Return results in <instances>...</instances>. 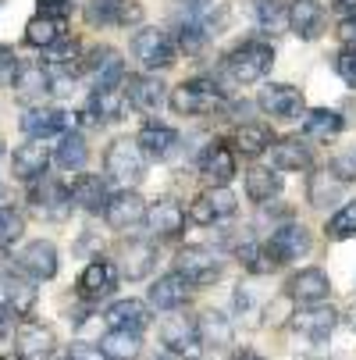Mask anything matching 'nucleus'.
<instances>
[{
  "label": "nucleus",
  "mask_w": 356,
  "mask_h": 360,
  "mask_svg": "<svg viewBox=\"0 0 356 360\" xmlns=\"http://www.w3.org/2000/svg\"><path fill=\"white\" fill-rule=\"evenodd\" d=\"M22 232H25V218L15 207H8V203H4V189H0V250L15 246L22 239Z\"/></svg>",
  "instance_id": "nucleus-42"
},
{
  "label": "nucleus",
  "mask_w": 356,
  "mask_h": 360,
  "mask_svg": "<svg viewBox=\"0 0 356 360\" xmlns=\"http://www.w3.org/2000/svg\"><path fill=\"white\" fill-rule=\"evenodd\" d=\"M96 346H100V353H104L107 360H136L139 349H143L139 332H118V328H111Z\"/></svg>",
  "instance_id": "nucleus-35"
},
{
  "label": "nucleus",
  "mask_w": 356,
  "mask_h": 360,
  "mask_svg": "<svg viewBox=\"0 0 356 360\" xmlns=\"http://www.w3.org/2000/svg\"><path fill=\"white\" fill-rule=\"evenodd\" d=\"M58 349L54 328H46L43 321H22L15 332V356L18 360H50Z\"/></svg>",
  "instance_id": "nucleus-10"
},
{
  "label": "nucleus",
  "mask_w": 356,
  "mask_h": 360,
  "mask_svg": "<svg viewBox=\"0 0 356 360\" xmlns=\"http://www.w3.org/2000/svg\"><path fill=\"white\" fill-rule=\"evenodd\" d=\"M257 104L264 115L271 118H282V122H296L303 115V108H307V100H303V93L289 82H268L257 96Z\"/></svg>",
  "instance_id": "nucleus-8"
},
{
  "label": "nucleus",
  "mask_w": 356,
  "mask_h": 360,
  "mask_svg": "<svg viewBox=\"0 0 356 360\" xmlns=\"http://www.w3.org/2000/svg\"><path fill=\"white\" fill-rule=\"evenodd\" d=\"M15 268L22 275H29L32 282H43V278H54L58 275V250L50 239H32L18 250L15 257Z\"/></svg>",
  "instance_id": "nucleus-9"
},
{
  "label": "nucleus",
  "mask_w": 356,
  "mask_h": 360,
  "mask_svg": "<svg viewBox=\"0 0 356 360\" xmlns=\"http://www.w3.org/2000/svg\"><path fill=\"white\" fill-rule=\"evenodd\" d=\"M104 321L111 328H118V332H143L150 325V307L143 300H114L107 307Z\"/></svg>",
  "instance_id": "nucleus-23"
},
{
  "label": "nucleus",
  "mask_w": 356,
  "mask_h": 360,
  "mask_svg": "<svg viewBox=\"0 0 356 360\" xmlns=\"http://www.w3.org/2000/svg\"><path fill=\"white\" fill-rule=\"evenodd\" d=\"M15 72H18V58H15V50H11V46H0V79H4V75H11V79H15Z\"/></svg>",
  "instance_id": "nucleus-51"
},
{
  "label": "nucleus",
  "mask_w": 356,
  "mask_h": 360,
  "mask_svg": "<svg viewBox=\"0 0 356 360\" xmlns=\"http://www.w3.org/2000/svg\"><path fill=\"white\" fill-rule=\"evenodd\" d=\"M118 289V268L111 261H89L86 271L79 275V296L86 303H100V300H107L111 292Z\"/></svg>",
  "instance_id": "nucleus-13"
},
{
  "label": "nucleus",
  "mask_w": 356,
  "mask_h": 360,
  "mask_svg": "<svg viewBox=\"0 0 356 360\" xmlns=\"http://www.w3.org/2000/svg\"><path fill=\"white\" fill-rule=\"evenodd\" d=\"M349 236H356V200H349L345 207L328 221V239H349Z\"/></svg>",
  "instance_id": "nucleus-43"
},
{
  "label": "nucleus",
  "mask_w": 356,
  "mask_h": 360,
  "mask_svg": "<svg viewBox=\"0 0 356 360\" xmlns=\"http://www.w3.org/2000/svg\"><path fill=\"white\" fill-rule=\"evenodd\" d=\"M349 325H352V328H356V300H352V303H349Z\"/></svg>",
  "instance_id": "nucleus-56"
},
{
  "label": "nucleus",
  "mask_w": 356,
  "mask_h": 360,
  "mask_svg": "<svg viewBox=\"0 0 356 360\" xmlns=\"http://www.w3.org/2000/svg\"><path fill=\"white\" fill-rule=\"evenodd\" d=\"M136 143H139V150L146 153V158L164 161L168 153L178 146V132H175V129H168V125H157V122H146V125L139 129Z\"/></svg>",
  "instance_id": "nucleus-29"
},
{
  "label": "nucleus",
  "mask_w": 356,
  "mask_h": 360,
  "mask_svg": "<svg viewBox=\"0 0 356 360\" xmlns=\"http://www.w3.org/2000/svg\"><path fill=\"white\" fill-rule=\"evenodd\" d=\"M46 165H50V146H43V139L22 143L11 158V172L18 182H39L46 175Z\"/></svg>",
  "instance_id": "nucleus-19"
},
{
  "label": "nucleus",
  "mask_w": 356,
  "mask_h": 360,
  "mask_svg": "<svg viewBox=\"0 0 356 360\" xmlns=\"http://www.w3.org/2000/svg\"><path fill=\"white\" fill-rule=\"evenodd\" d=\"M335 72L345 86H356V50L352 46H345V50L335 54Z\"/></svg>",
  "instance_id": "nucleus-46"
},
{
  "label": "nucleus",
  "mask_w": 356,
  "mask_h": 360,
  "mask_svg": "<svg viewBox=\"0 0 356 360\" xmlns=\"http://www.w3.org/2000/svg\"><path fill=\"white\" fill-rule=\"evenodd\" d=\"M161 342L168 346V353L185 356V360H199V353H203V342H199L196 321H189V318H182V314L161 321Z\"/></svg>",
  "instance_id": "nucleus-11"
},
{
  "label": "nucleus",
  "mask_w": 356,
  "mask_h": 360,
  "mask_svg": "<svg viewBox=\"0 0 356 360\" xmlns=\"http://www.w3.org/2000/svg\"><path fill=\"white\" fill-rule=\"evenodd\" d=\"M235 153H242V158H261L264 150L275 146V132L264 125V122H249V125H239L235 129Z\"/></svg>",
  "instance_id": "nucleus-31"
},
{
  "label": "nucleus",
  "mask_w": 356,
  "mask_h": 360,
  "mask_svg": "<svg viewBox=\"0 0 356 360\" xmlns=\"http://www.w3.org/2000/svg\"><path fill=\"white\" fill-rule=\"evenodd\" d=\"M338 39H342L345 46H352V50H356V15H349V18H342V22H338Z\"/></svg>",
  "instance_id": "nucleus-52"
},
{
  "label": "nucleus",
  "mask_w": 356,
  "mask_h": 360,
  "mask_svg": "<svg viewBox=\"0 0 356 360\" xmlns=\"http://www.w3.org/2000/svg\"><path fill=\"white\" fill-rule=\"evenodd\" d=\"M0 360H4V356H0Z\"/></svg>",
  "instance_id": "nucleus-58"
},
{
  "label": "nucleus",
  "mask_w": 356,
  "mask_h": 360,
  "mask_svg": "<svg viewBox=\"0 0 356 360\" xmlns=\"http://www.w3.org/2000/svg\"><path fill=\"white\" fill-rule=\"evenodd\" d=\"M207 39H211V32L203 29V25H196V22H182V36H178V46L185 50V54H199V50L207 46Z\"/></svg>",
  "instance_id": "nucleus-44"
},
{
  "label": "nucleus",
  "mask_w": 356,
  "mask_h": 360,
  "mask_svg": "<svg viewBox=\"0 0 356 360\" xmlns=\"http://www.w3.org/2000/svg\"><path fill=\"white\" fill-rule=\"evenodd\" d=\"M146 225L161 239H175L185 229V211L178 207V203H171V200H161V203H154V207L146 211Z\"/></svg>",
  "instance_id": "nucleus-27"
},
{
  "label": "nucleus",
  "mask_w": 356,
  "mask_h": 360,
  "mask_svg": "<svg viewBox=\"0 0 356 360\" xmlns=\"http://www.w3.org/2000/svg\"><path fill=\"white\" fill-rule=\"evenodd\" d=\"M335 8L345 11V15H356V0H335Z\"/></svg>",
  "instance_id": "nucleus-54"
},
{
  "label": "nucleus",
  "mask_w": 356,
  "mask_h": 360,
  "mask_svg": "<svg viewBox=\"0 0 356 360\" xmlns=\"http://www.w3.org/2000/svg\"><path fill=\"white\" fill-rule=\"evenodd\" d=\"M54 158H58V165H61L65 172H82L86 161H89V146H86V139H82L79 132H68V136H61Z\"/></svg>",
  "instance_id": "nucleus-38"
},
{
  "label": "nucleus",
  "mask_w": 356,
  "mask_h": 360,
  "mask_svg": "<svg viewBox=\"0 0 356 360\" xmlns=\"http://www.w3.org/2000/svg\"><path fill=\"white\" fill-rule=\"evenodd\" d=\"M321 25H324V11H321L317 0H296V4L289 8V29L299 39H317Z\"/></svg>",
  "instance_id": "nucleus-28"
},
{
  "label": "nucleus",
  "mask_w": 356,
  "mask_h": 360,
  "mask_svg": "<svg viewBox=\"0 0 356 360\" xmlns=\"http://www.w3.org/2000/svg\"><path fill=\"white\" fill-rule=\"evenodd\" d=\"M82 68L93 75V89H111V86H121L125 79V61L114 46H96Z\"/></svg>",
  "instance_id": "nucleus-18"
},
{
  "label": "nucleus",
  "mask_w": 356,
  "mask_h": 360,
  "mask_svg": "<svg viewBox=\"0 0 356 360\" xmlns=\"http://www.w3.org/2000/svg\"><path fill=\"white\" fill-rule=\"evenodd\" d=\"M289 296L296 300V303H303V307H321L324 300H328V292H331V278L321 271V268H303V271H296L292 278H289Z\"/></svg>",
  "instance_id": "nucleus-17"
},
{
  "label": "nucleus",
  "mask_w": 356,
  "mask_h": 360,
  "mask_svg": "<svg viewBox=\"0 0 356 360\" xmlns=\"http://www.w3.org/2000/svg\"><path fill=\"white\" fill-rule=\"evenodd\" d=\"M104 172L111 182L128 189V186L143 182V175H146V153L139 150L136 139H114L104 153Z\"/></svg>",
  "instance_id": "nucleus-2"
},
{
  "label": "nucleus",
  "mask_w": 356,
  "mask_h": 360,
  "mask_svg": "<svg viewBox=\"0 0 356 360\" xmlns=\"http://www.w3.org/2000/svg\"><path fill=\"white\" fill-rule=\"evenodd\" d=\"M228 104L225 93L211 79H189L171 89V108L175 115H214Z\"/></svg>",
  "instance_id": "nucleus-3"
},
{
  "label": "nucleus",
  "mask_w": 356,
  "mask_h": 360,
  "mask_svg": "<svg viewBox=\"0 0 356 360\" xmlns=\"http://www.w3.org/2000/svg\"><path fill=\"white\" fill-rule=\"evenodd\" d=\"M125 93H128V104L143 115H157L164 108V100H168L164 82L157 75H132L125 82Z\"/></svg>",
  "instance_id": "nucleus-21"
},
{
  "label": "nucleus",
  "mask_w": 356,
  "mask_h": 360,
  "mask_svg": "<svg viewBox=\"0 0 356 360\" xmlns=\"http://www.w3.org/2000/svg\"><path fill=\"white\" fill-rule=\"evenodd\" d=\"M203 196H207V203L214 207V218H232L235 207H239V200H235V193H232L228 186H221V189H207Z\"/></svg>",
  "instance_id": "nucleus-45"
},
{
  "label": "nucleus",
  "mask_w": 356,
  "mask_h": 360,
  "mask_svg": "<svg viewBox=\"0 0 356 360\" xmlns=\"http://www.w3.org/2000/svg\"><path fill=\"white\" fill-rule=\"evenodd\" d=\"M143 18L139 0H89L86 22L89 25H136Z\"/></svg>",
  "instance_id": "nucleus-14"
},
{
  "label": "nucleus",
  "mask_w": 356,
  "mask_h": 360,
  "mask_svg": "<svg viewBox=\"0 0 356 360\" xmlns=\"http://www.w3.org/2000/svg\"><path fill=\"white\" fill-rule=\"evenodd\" d=\"M271 158H275V168H282V172H307V168H310V161H314V158H310L307 139H299V136L275 139Z\"/></svg>",
  "instance_id": "nucleus-26"
},
{
  "label": "nucleus",
  "mask_w": 356,
  "mask_h": 360,
  "mask_svg": "<svg viewBox=\"0 0 356 360\" xmlns=\"http://www.w3.org/2000/svg\"><path fill=\"white\" fill-rule=\"evenodd\" d=\"M175 271L189 282V285H211L221 278L225 264H221V257L211 253L207 246H185L178 253V261H175Z\"/></svg>",
  "instance_id": "nucleus-7"
},
{
  "label": "nucleus",
  "mask_w": 356,
  "mask_h": 360,
  "mask_svg": "<svg viewBox=\"0 0 356 360\" xmlns=\"http://www.w3.org/2000/svg\"><path fill=\"white\" fill-rule=\"evenodd\" d=\"M68 360H107L104 353H100V346H89V342H75Z\"/></svg>",
  "instance_id": "nucleus-50"
},
{
  "label": "nucleus",
  "mask_w": 356,
  "mask_h": 360,
  "mask_svg": "<svg viewBox=\"0 0 356 360\" xmlns=\"http://www.w3.org/2000/svg\"><path fill=\"white\" fill-rule=\"evenodd\" d=\"M271 65H275V50H271L268 43H261V39H249V43L235 46L232 54H228V61H225L228 75H232L239 86L261 82V79L271 72Z\"/></svg>",
  "instance_id": "nucleus-1"
},
{
  "label": "nucleus",
  "mask_w": 356,
  "mask_h": 360,
  "mask_svg": "<svg viewBox=\"0 0 356 360\" xmlns=\"http://www.w3.org/2000/svg\"><path fill=\"white\" fill-rule=\"evenodd\" d=\"M22 132L29 139H46V136H68L75 132V115L65 108H32L22 118Z\"/></svg>",
  "instance_id": "nucleus-12"
},
{
  "label": "nucleus",
  "mask_w": 356,
  "mask_h": 360,
  "mask_svg": "<svg viewBox=\"0 0 356 360\" xmlns=\"http://www.w3.org/2000/svg\"><path fill=\"white\" fill-rule=\"evenodd\" d=\"M232 360H264V356H261V353H253V349H239Z\"/></svg>",
  "instance_id": "nucleus-55"
},
{
  "label": "nucleus",
  "mask_w": 356,
  "mask_h": 360,
  "mask_svg": "<svg viewBox=\"0 0 356 360\" xmlns=\"http://www.w3.org/2000/svg\"><path fill=\"white\" fill-rule=\"evenodd\" d=\"M189 289L192 285L178 271H171V275H164V278L154 282V289H150V303H154L157 311H178V307L189 300Z\"/></svg>",
  "instance_id": "nucleus-30"
},
{
  "label": "nucleus",
  "mask_w": 356,
  "mask_h": 360,
  "mask_svg": "<svg viewBox=\"0 0 356 360\" xmlns=\"http://www.w3.org/2000/svg\"><path fill=\"white\" fill-rule=\"evenodd\" d=\"M154 261H157L154 243H146V239H128V243L121 246V268H118V271H121L128 282H139V278L150 275Z\"/></svg>",
  "instance_id": "nucleus-22"
},
{
  "label": "nucleus",
  "mask_w": 356,
  "mask_h": 360,
  "mask_svg": "<svg viewBox=\"0 0 356 360\" xmlns=\"http://www.w3.org/2000/svg\"><path fill=\"white\" fill-rule=\"evenodd\" d=\"M29 200H32V211H36L39 218H46V221H65V218L72 214V207H75L72 189H68L65 182H58V179H50V175H43V179L32 186Z\"/></svg>",
  "instance_id": "nucleus-4"
},
{
  "label": "nucleus",
  "mask_w": 356,
  "mask_h": 360,
  "mask_svg": "<svg viewBox=\"0 0 356 360\" xmlns=\"http://www.w3.org/2000/svg\"><path fill=\"white\" fill-rule=\"evenodd\" d=\"M154 360H171V356H154Z\"/></svg>",
  "instance_id": "nucleus-57"
},
{
  "label": "nucleus",
  "mask_w": 356,
  "mask_h": 360,
  "mask_svg": "<svg viewBox=\"0 0 356 360\" xmlns=\"http://www.w3.org/2000/svg\"><path fill=\"white\" fill-rule=\"evenodd\" d=\"M72 200H75V207H82L89 214H100V211H107L111 193H107V182L100 175H79L72 182Z\"/></svg>",
  "instance_id": "nucleus-24"
},
{
  "label": "nucleus",
  "mask_w": 356,
  "mask_h": 360,
  "mask_svg": "<svg viewBox=\"0 0 356 360\" xmlns=\"http://www.w3.org/2000/svg\"><path fill=\"white\" fill-rule=\"evenodd\" d=\"M11 86H15V100H18V104H25L29 111H32V108H39L50 93H58L50 68H46V65H36V61L18 65V72H15Z\"/></svg>",
  "instance_id": "nucleus-6"
},
{
  "label": "nucleus",
  "mask_w": 356,
  "mask_h": 360,
  "mask_svg": "<svg viewBox=\"0 0 356 360\" xmlns=\"http://www.w3.org/2000/svg\"><path fill=\"white\" fill-rule=\"evenodd\" d=\"M132 54L146 72H157V68H171L175 65V39L161 29H139L132 36Z\"/></svg>",
  "instance_id": "nucleus-5"
},
{
  "label": "nucleus",
  "mask_w": 356,
  "mask_h": 360,
  "mask_svg": "<svg viewBox=\"0 0 356 360\" xmlns=\"http://www.w3.org/2000/svg\"><path fill=\"white\" fill-rule=\"evenodd\" d=\"M0 146H4V143H0Z\"/></svg>",
  "instance_id": "nucleus-59"
},
{
  "label": "nucleus",
  "mask_w": 356,
  "mask_h": 360,
  "mask_svg": "<svg viewBox=\"0 0 356 360\" xmlns=\"http://www.w3.org/2000/svg\"><path fill=\"white\" fill-rule=\"evenodd\" d=\"M335 321H338V314L331 311V307H310L307 314H296V328H299L303 335H310L314 342L328 339L331 328H335Z\"/></svg>",
  "instance_id": "nucleus-36"
},
{
  "label": "nucleus",
  "mask_w": 356,
  "mask_h": 360,
  "mask_svg": "<svg viewBox=\"0 0 356 360\" xmlns=\"http://www.w3.org/2000/svg\"><path fill=\"white\" fill-rule=\"evenodd\" d=\"M61 39H65V18L36 15V18L25 25V43L36 46V50H54Z\"/></svg>",
  "instance_id": "nucleus-33"
},
{
  "label": "nucleus",
  "mask_w": 356,
  "mask_h": 360,
  "mask_svg": "<svg viewBox=\"0 0 356 360\" xmlns=\"http://www.w3.org/2000/svg\"><path fill=\"white\" fill-rule=\"evenodd\" d=\"M196 332H199V342L211 346V349H225V346H232V339H235L232 321H228L221 311H203L199 321H196Z\"/></svg>",
  "instance_id": "nucleus-32"
},
{
  "label": "nucleus",
  "mask_w": 356,
  "mask_h": 360,
  "mask_svg": "<svg viewBox=\"0 0 356 360\" xmlns=\"http://www.w3.org/2000/svg\"><path fill=\"white\" fill-rule=\"evenodd\" d=\"M253 18H257V25L271 36L289 29V8L282 0H257V4H253Z\"/></svg>",
  "instance_id": "nucleus-40"
},
{
  "label": "nucleus",
  "mask_w": 356,
  "mask_h": 360,
  "mask_svg": "<svg viewBox=\"0 0 356 360\" xmlns=\"http://www.w3.org/2000/svg\"><path fill=\"white\" fill-rule=\"evenodd\" d=\"M342 196V179L331 175V168L310 175V203L314 207H328V203H335Z\"/></svg>",
  "instance_id": "nucleus-41"
},
{
  "label": "nucleus",
  "mask_w": 356,
  "mask_h": 360,
  "mask_svg": "<svg viewBox=\"0 0 356 360\" xmlns=\"http://www.w3.org/2000/svg\"><path fill=\"white\" fill-rule=\"evenodd\" d=\"M282 193V175L278 172H271V168H264V165H253L249 172H246V196L253 200V203H268L271 196H278Z\"/></svg>",
  "instance_id": "nucleus-34"
},
{
  "label": "nucleus",
  "mask_w": 356,
  "mask_h": 360,
  "mask_svg": "<svg viewBox=\"0 0 356 360\" xmlns=\"http://www.w3.org/2000/svg\"><path fill=\"white\" fill-rule=\"evenodd\" d=\"M331 175L342 179V182L356 179V153H342V158H335L331 161Z\"/></svg>",
  "instance_id": "nucleus-49"
},
{
  "label": "nucleus",
  "mask_w": 356,
  "mask_h": 360,
  "mask_svg": "<svg viewBox=\"0 0 356 360\" xmlns=\"http://www.w3.org/2000/svg\"><path fill=\"white\" fill-rule=\"evenodd\" d=\"M189 221H196V225H214L218 218H214V207L207 203V196H196L192 203H189Z\"/></svg>",
  "instance_id": "nucleus-47"
},
{
  "label": "nucleus",
  "mask_w": 356,
  "mask_h": 360,
  "mask_svg": "<svg viewBox=\"0 0 356 360\" xmlns=\"http://www.w3.org/2000/svg\"><path fill=\"white\" fill-rule=\"evenodd\" d=\"M199 175L211 182V189H221L235 179V153L225 143H211L199 153Z\"/></svg>",
  "instance_id": "nucleus-20"
},
{
  "label": "nucleus",
  "mask_w": 356,
  "mask_h": 360,
  "mask_svg": "<svg viewBox=\"0 0 356 360\" xmlns=\"http://www.w3.org/2000/svg\"><path fill=\"white\" fill-rule=\"evenodd\" d=\"M104 218H107V225L118 229V232L136 229V225L146 221V203H143V196H139L136 189H118V193L111 196V203H107Z\"/></svg>",
  "instance_id": "nucleus-16"
},
{
  "label": "nucleus",
  "mask_w": 356,
  "mask_h": 360,
  "mask_svg": "<svg viewBox=\"0 0 356 360\" xmlns=\"http://www.w3.org/2000/svg\"><path fill=\"white\" fill-rule=\"evenodd\" d=\"M36 4H39V15H46V18H65V15H72L75 0H36Z\"/></svg>",
  "instance_id": "nucleus-48"
},
{
  "label": "nucleus",
  "mask_w": 356,
  "mask_h": 360,
  "mask_svg": "<svg viewBox=\"0 0 356 360\" xmlns=\"http://www.w3.org/2000/svg\"><path fill=\"white\" fill-rule=\"evenodd\" d=\"M303 129H307V136H314V139H335L342 132V115L328 111V108H314V111H307V118H303Z\"/></svg>",
  "instance_id": "nucleus-39"
},
{
  "label": "nucleus",
  "mask_w": 356,
  "mask_h": 360,
  "mask_svg": "<svg viewBox=\"0 0 356 360\" xmlns=\"http://www.w3.org/2000/svg\"><path fill=\"white\" fill-rule=\"evenodd\" d=\"M264 250L271 253V261L282 268V264H289V261H299V257L310 250V232L303 229V225H282V229H275V236L264 243Z\"/></svg>",
  "instance_id": "nucleus-15"
},
{
  "label": "nucleus",
  "mask_w": 356,
  "mask_h": 360,
  "mask_svg": "<svg viewBox=\"0 0 356 360\" xmlns=\"http://www.w3.org/2000/svg\"><path fill=\"white\" fill-rule=\"evenodd\" d=\"M11 325H15V311L0 303V335H8V332H11Z\"/></svg>",
  "instance_id": "nucleus-53"
},
{
  "label": "nucleus",
  "mask_w": 356,
  "mask_h": 360,
  "mask_svg": "<svg viewBox=\"0 0 356 360\" xmlns=\"http://www.w3.org/2000/svg\"><path fill=\"white\" fill-rule=\"evenodd\" d=\"M125 104H128V93H125V86L93 89L86 118H93V122H118V118L125 115Z\"/></svg>",
  "instance_id": "nucleus-25"
},
{
  "label": "nucleus",
  "mask_w": 356,
  "mask_h": 360,
  "mask_svg": "<svg viewBox=\"0 0 356 360\" xmlns=\"http://www.w3.org/2000/svg\"><path fill=\"white\" fill-rule=\"evenodd\" d=\"M4 296H8V307L15 311V318L29 314L36 307V289H32V282H25L18 275V268H15V275H4Z\"/></svg>",
  "instance_id": "nucleus-37"
}]
</instances>
